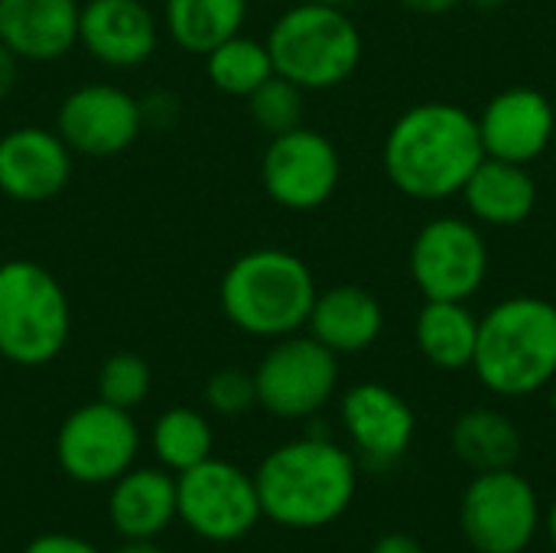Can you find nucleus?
Here are the masks:
<instances>
[{"instance_id": "ddd939ff", "label": "nucleus", "mask_w": 556, "mask_h": 553, "mask_svg": "<svg viewBox=\"0 0 556 553\" xmlns=\"http://www.w3.org/2000/svg\"><path fill=\"white\" fill-rule=\"evenodd\" d=\"M55 130L72 153L94 156V160L117 156L143 130L140 98L108 81L78 85L62 98L55 114Z\"/></svg>"}, {"instance_id": "4468645a", "label": "nucleus", "mask_w": 556, "mask_h": 553, "mask_svg": "<svg viewBox=\"0 0 556 553\" xmlns=\"http://www.w3.org/2000/svg\"><path fill=\"white\" fill-rule=\"evenodd\" d=\"M342 427L355 453L368 466H394L414 443L417 417L410 404L388 385L362 381L342 394Z\"/></svg>"}, {"instance_id": "dca6fc26", "label": "nucleus", "mask_w": 556, "mask_h": 553, "mask_svg": "<svg viewBox=\"0 0 556 553\" xmlns=\"http://www.w3.org/2000/svg\"><path fill=\"white\" fill-rule=\"evenodd\" d=\"M476 121L485 156L521 166L534 163L551 147L556 130L554 104L547 101V95L528 85L498 91Z\"/></svg>"}, {"instance_id": "b1692460", "label": "nucleus", "mask_w": 556, "mask_h": 553, "mask_svg": "<svg viewBox=\"0 0 556 553\" xmlns=\"http://www.w3.org/2000/svg\"><path fill=\"white\" fill-rule=\"evenodd\" d=\"M248 20V0H166L163 29L192 55H205L228 36L241 33Z\"/></svg>"}, {"instance_id": "2f4dec72", "label": "nucleus", "mask_w": 556, "mask_h": 553, "mask_svg": "<svg viewBox=\"0 0 556 553\" xmlns=\"http://www.w3.org/2000/svg\"><path fill=\"white\" fill-rule=\"evenodd\" d=\"M16 78H20V59L0 42V101L16 88Z\"/></svg>"}, {"instance_id": "a211bd4d", "label": "nucleus", "mask_w": 556, "mask_h": 553, "mask_svg": "<svg viewBox=\"0 0 556 553\" xmlns=\"http://www.w3.org/2000/svg\"><path fill=\"white\" fill-rule=\"evenodd\" d=\"M78 0H0V42L20 62H59L78 46Z\"/></svg>"}, {"instance_id": "1a4fd4ad", "label": "nucleus", "mask_w": 556, "mask_h": 553, "mask_svg": "<svg viewBox=\"0 0 556 553\" xmlns=\"http://www.w3.org/2000/svg\"><path fill=\"white\" fill-rule=\"evenodd\" d=\"M541 521L538 492L518 469L476 473L459 502V525L476 553H525Z\"/></svg>"}, {"instance_id": "5701e85b", "label": "nucleus", "mask_w": 556, "mask_h": 553, "mask_svg": "<svg viewBox=\"0 0 556 553\" xmlns=\"http://www.w3.org/2000/svg\"><path fill=\"white\" fill-rule=\"evenodd\" d=\"M450 447L463 466L472 473L515 469L521 460V430L515 420L492 407H472L456 417L450 430Z\"/></svg>"}, {"instance_id": "a878e982", "label": "nucleus", "mask_w": 556, "mask_h": 553, "mask_svg": "<svg viewBox=\"0 0 556 553\" xmlns=\"http://www.w3.org/2000/svg\"><path fill=\"white\" fill-rule=\"evenodd\" d=\"M205 72H208V81L222 95L248 98L274 75V59H270L267 42L235 33L205 52Z\"/></svg>"}, {"instance_id": "423d86ee", "label": "nucleus", "mask_w": 556, "mask_h": 553, "mask_svg": "<svg viewBox=\"0 0 556 553\" xmlns=\"http://www.w3.org/2000/svg\"><path fill=\"white\" fill-rule=\"evenodd\" d=\"M72 332L62 284L36 261H0V359L20 368L55 362Z\"/></svg>"}, {"instance_id": "20e7f679", "label": "nucleus", "mask_w": 556, "mask_h": 553, "mask_svg": "<svg viewBox=\"0 0 556 553\" xmlns=\"http://www.w3.org/2000/svg\"><path fill=\"white\" fill-rule=\"evenodd\" d=\"M472 368L502 398H528L556 378V306L508 297L479 319Z\"/></svg>"}, {"instance_id": "473e14b6", "label": "nucleus", "mask_w": 556, "mask_h": 553, "mask_svg": "<svg viewBox=\"0 0 556 553\" xmlns=\"http://www.w3.org/2000/svg\"><path fill=\"white\" fill-rule=\"evenodd\" d=\"M397 3L414 10V13H424V16H440V13H450V10L463 7L466 0H397Z\"/></svg>"}, {"instance_id": "39448f33", "label": "nucleus", "mask_w": 556, "mask_h": 553, "mask_svg": "<svg viewBox=\"0 0 556 553\" xmlns=\"http://www.w3.org/2000/svg\"><path fill=\"white\" fill-rule=\"evenodd\" d=\"M267 49L274 72L303 91H329L349 81L362 62V33L342 7L296 3L283 10L270 33Z\"/></svg>"}, {"instance_id": "f704fd0d", "label": "nucleus", "mask_w": 556, "mask_h": 553, "mask_svg": "<svg viewBox=\"0 0 556 553\" xmlns=\"http://www.w3.org/2000/svg\"><path fill=\"white\" fill-rule=\"evenodd\" d=\"M544 528H547V541H551V548L556 551V502L547 508V515H544Z\"/></svg>"}, {"instance_id": "7ed1b4c3", "label": "nucleus", "mask_w": 556, "mask_h": 553, "mask_svg": "<svg viewBox=\"0 0 556 553\" xmlns=\"http://www.w3.org/2000/svg\"><path fill=\"white\" fill-rule=\"evenodd\" d=\"M316 293V277L300 254L254 248L222 274L218 306L238 332L274 342L306 326Z\"/></svg>"}, {"instance_id": "aec40b11", "label": "nucleus", "mask_w": 556, "mask_h": 553, "mask_svg": "<svg viewBox=\"0 0 556 553\" xmlns=\"http://www.w3.org/2000/svg\"><path fill=\"white\" fill-rule=\"evenodd\" d=\"M306 329L336 355H355L378 342L384 329V310L371 290L358 284H336L316 293Z\"/></svg>"}, {"instance_id": "9d476101", "label": "nucleus", "mask_w": 556, "mask_h": 553, "mask_svg": "<svg viewBox=\"0 0 556 553\" xmlns=\"http://www.w3.org/2000/svg\"><path fill=\"white\" fill-rule=\"evenodd\" d=\"M140 453V427L130 411L104 401L75 407L55 437V460L78 486H111Z\"/></svg>"}, {"instance_id": "bb28decb", "label": "nucleus", "mask_w": 556, "mask_h": 553, "mask_svg": "<svg viewBox=\"0 0 556 553\" xmlns=\"http://www.w3.org/2000/svg\"><path fill=\"white\" fill-rule=\"evenodd\" d=\"M303 88L300 85H293L290 78H283V75H270L254 95H248L244 101H248V114H251V121L264 130V134H270V137H277V134H287V130H293V127H300L303 124Z\"/></svg>"}, {"instance_id": "72a5a7b5", "label": "nucleus", "mask_w": 556, "mask_h": 553, "mask_svg": "<svg viewBox=\"0 0 556 553\" xmlns=\"http://www.w3.org/2000/svg\"><path fill=\"white\" fill-rule=\"evenodd\" d=\"M114 553H166L156 541H124Z\"/></svg>"}, {"instance_id": "412c9836", "label": "nucleus", "mask_w": 556, "mask_h": 553, "mask_svg": "<svg viewBox=\"0 0 556 553\" xmlns=\"http://www.w3.org/2000/svg\"><path fill=\"white\" fill-rule=\"evenodd\" d=\"M476 222L492 228H515L531 218L538 205V186L528 166L485 156L459 192Z\"/></svg>"}, {"instance_id": "2eb2a0df", "label": "nucleus", "mask_w": 556, "mask_h": 553, "mask_svg": "<svg viewBox=\"0 0 556 553\" xmlns=\"http://www.w3.org/2000/svg\"><path fill=\"white\" fill-rule=\"evenodd\" d=\"M72 179V150L59 130L23 124L0 137V192L23 205H39Z\"/></svg>"}, {"instance_id": "4be33fe9", "label": "nucleus", "mask_w": 556, "mask_h": 553, "mask_svg": "<svg viewBox=\"0 0 556 553\" xmlns=\"http://www.w3.org/2000/svg\"><path fill=\"white\" fill-rule=\"evenodd\" d=\"M417 349L440 372L472 368L479 316L459 300H427L417 313Z\"/></svg>"}, {"instance_id": "e433bc0d", "label": "nucleus", "mask_w": 556, "mask_h": 553, "mask_svg": "<svg viewBox=\"0 0 556 553\" xmlns=\"http://www.w3.org/2000/svg\"><path fill=\"white\" fill-rule=\"evenodd\" d=\"M306 3H326V7H345L349 0H306Z\"/></svg>"}, {"instance_id": "0eeeda50", "label": "nucleus", "mask_w": 556, "mask_h": 553, "mask_svg": "<svg viewBox=\"0 0 556 553\" xmlns=\"http://www.w3.org/2000/svg\"><path fill=\"white\" fill-rule=\"evenodd\" d=\"M176 518L212 544H235L248 538L264 518L254 476L228 460L208 456L176 476Z\"/></svg>"}, {"instance_id": "c9c22d12", "label": "nucleus", "mask_w": 556, "mask_h": 553, "mask_svg": "<svg viewBox=\"0 0 556 553\" xmlns=\"http://www.w3.org/2000/svg\"><path fill=\"white\" fill-rule=\"evenodd\" d=\"M472 7H479V10H498L505 0H469Z\"/></svg>"}, {"instance_id": "f3484780", "label": "nucleus", "mask_w": 556, "mask_h": 553, "mask_svg": "<svg viewBox=\"0 0 556 553\" xmlns=\"http://www.w3.org/2000/svg\"><path fill=\"white\" fill-rule=\"evenodd\" d=\"M78 46L108 68H137L160 46V23L143 0H85Z\"/></svg>"}, {"instance_id": "9b49d317", "label": "nucleus", "mask_w": 556, "mask_h": 553, "mask_svg": "<svg viewBox=\"0 0 556 553\" xmlns=\"http://www.w3.org/2000/svg\"><path fill=\"white\" fill-rule=\"evenodd\" d=\"M410 277L424 300H472L489 277L482 231L456 215L427 222L410 244Z\"/></svg>"}, {"instance_id": "cd10ccee", "label": "nucleus", "mask_w": 556, "mask_h": 553, "mask_svg": "<svg viewBox=\"0 0 556 553\" xmlns=\"http://www.w3.org/2000/svg\"><path fill=\"white\" fill-rule=\"evenodd\" d=\"M153 385V372L147 359L137 352H114L98 368V401L114 404L121 411H134L147 401Z\"/></svg>"}, {"instance_id": "6ab92c4d", "label": "nucleus", "mask_w": 556, "mask_h": 553, "mask_svg": "<svg viewBox=\"0 0 556 553\" xmlns=\"http://www.w3.org/2000/svg\"><path fill=\"white\" fill-rule=\"evenodd\" d=\"M108 518L124 541H153L176 518V476L163 466H130L111 482Z\"/></svg>"}, {"instance_id": "f257e3e1", "label": "nucleus", "mask_w": 556, "mask_h": 553, "mask_svg": "<svg viewBox=\"0 0 556 553\" xmlns=\"http://www.w3.org/2000/svg\"><path fill=\"white\" fill-rule=\"evenodd\" d=\"M381 160L397 192L420 202L453 199L485 160L479 121L450 101L414 104L391 124Z\"/></svg>"}, {"instance_id": "c85d7f7f", "label": "nucleus", "mask_w": 556, "mask_h": 553, "mask_svg": "<svg viewBox=\"0 0 556 553\" xmlns=\"http://www.w3.org/2000/svg\"><path fill=\"white\" fill-rule=\"evenodd\" d=\"M205 404L218 417H241L257 404V388H254V372L244 368H222L205 381L202 391Z\"/></svg>"}, {"instance_id": "c756f323", "label": "nucleus", "mask_w": 556, "mask_h": 553, "mask_svg": "<svg viewBox=\"0 0 556 553\" xmlns=\"http://www.w3.org/2000/svg\"><path fill=\"white\" fill-rule=\"evenodd\" d=\"M23 553H101L91 541L78 538V535H65V531H52V535H39L33 538Z\"/></svg>"}, {"instance_id": "f03ea898", "label": "nucleus", "mask_w": 556, "mask_h": 553, "mask_svg": "<svg viewBox=\"0 0 556 553\" xmlns=\"http://www.w3.org/2000/svg\"><path fill=\"white\" fill-rule=\"evenodd\" d=\"M261 515L280 528L316 531L339 521L358 489L355 456L323 433L270 450L254 473Z\"/></svg>"}, {"instance_id": "4c0bfd02", "label": "nucleus", "mask_w": 556, "mask_h": 553, "mask_svg": "<svg viewBox=\"0 0 556 553\" xmlns=\"http://www.w3.org/2000/svg\"><path fill=\"white\" fill-rule=\"evenodd\" d=\"M0 261H3V257H0Z\"/></svg>"}, {"instance_id": "7c9ffc66", "label": "nucleus", "mask_w": 556, "mask_h": 553, "mask_svg": "<svg viewBox=\"0 0 556 553\" xmlns=\"http://www.w3.org/2000/svg\"><path fill=\"white\" fill-rule=\"evenodd\" d=\"M368 553H427V551H424V544H420L417 538H410V535H404V531H391V535H381V538L371 544V551Z\"/></svg>"}, {"instance_id": "393cba45", "label": "nucleus", "mask_w": 556, "mask_h": 553, "mask_svg": "<svg viewBox=\"0 0 556 553\" xmlns=\"http://www.w3.org/2000/svg\"><path fill=\"white\" fill-rule=\"evenodd\" d=\"M150 447H153V456L160 460V466L179 476L212 456L215 433L202 411L169 407L156 417V424L150 430Z\"/></svg>"}, {"instance_id": "f8f14e48", "label": "nucleus", "mask_w": 556, "mask_h": 553, "mask_svg": "<svg viewBox=\"0 0 556 553\" xmlns=\"http://www.w3.org/2000/svg\"><path fill=\"white\" fill-rule=\"evenodd\" d=\"M339 179L342 160L336 143L303 124L270 137L261 156L264 192L287 212H313L326 205L336 196Z\"/></svg>"}, {"instance_id": "6e6552de", "label": "nucleus", "mask_w": 556, "mask_h": 553, "mask_svg": "<svg viewBox=\"0 0 556 553\" xmlns=\"http://www.w3.org/2000/svg\"><path fill=\"white\" fill-rule=\"evenodd\" d=\"M257 404L280 420L319 414L339 388V355L309 332L274 339L254 368Z\"/></svg>"}]
</instances>
